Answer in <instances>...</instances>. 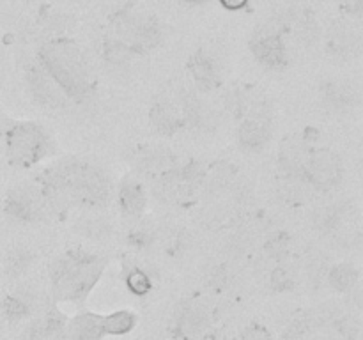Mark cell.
<instances>
[{
  "instance_id": "1",
  "label": "cell",
  "mask_w": 363,
  "mask_h": 340,
  "mask_svg": "<svg viewBox=\"0 0 363 340\" xmlns=\"http://www.w3.org/2000/svg\"><path fill=\"white\" fill-rule=\"evenodd\" d=\"M43 188L46 198L53 202L77 200L82 204L101 205L110 197V184L105 174L80 162H67L50 170Z\"/></svg>"
},
{
  "instance_id": "2",
  "label": "cell",
  "mask_w": 363,
  "mask_h": 340,
  "mask_svg": "<svg viewBox=\"0 0 363 340\" xmlns=\"http://www.w3.org/2000/svg\"><path fill=\"white\" fill-rule=\"evenodd\" d=\"M39 60L46 73L60 87L67 98L74 101L89 98L94 89L91 67L82 50L73 41H52L39 53Z\"/></svg>"
},
{
  "instance_id": "3",
  "label": "cell",
  "mask_w": 363,
  "mask_h": 340,
  "mask_svg": "<svg viewBox=\"0 0 363 340\" xmlns=\"http://www.w3.org/2000/svg\"><path fill=\"white\" fill-rule=\"evenodd\" d=\"M103 271V261L85 251H69L57 259L50 271L53 296L57 300H84Z\"/></svg>"
},
{
  "instance_id": "4",
  "label": "cell",
  "mask_w": 363,
  "mask_h": 340,
  "mask_svg": "<svg viewBox=\"0 0 363 340\" xmlns=\"http://www.w3.org/2000/svg\"><path fill=\"white\" fill-rule=\"evenodd\" d=\"M48 152L50 138L38 124L20 123L7 130L6 154L11 165L27 169L41 162Z\"/></svg>"
},
{
  "instance_id": "5",
  "label": "cell",
  "mask_w": 363,
  "mask_h": 340,
  "mask_svg": "<svg viewBox=\"0 0 363 340\" xmlns=\"http://www.w3.org/2000/svg\"><path fill=\"white\" fill-rule=\"evenodd\" d=\"M342 176V163L335 152H332L330 149H314V151L311 149L303 172H301V177L308 184H312L318 190L328 191L339 186Z\"/></svg>"
},
{
  "instance_id": "6",
  "label": "cell",
  "mask_w": 363,
  "mask_h": 340,
  "mask_svg": "<svg viewBox=\"0 0 363 340\" xmlns=\"http://www.w3.org/2000/svg\"><path fill=\"white\" fill-rule=\"evenodd\" d=\"M4 212L18 222H35L41 216V202L30 188L16 186L4 200Z\"/></svg>"
},
{
  "instance_id": "7",
  "label": "cell",
  "mask_w": 363,
  "mask_h": 340,
  "mask_svg": "<svg viewBox=\"0 0 363 340\" xmlns=\"http://www.w3.org/2000/svg\"><path fill=\"white\" fill-rule=\"evenodd\" d=\"M252 52L262 66L280 69L287 64V50L277 32H264L252 41Z\"/></svg>"
},
{
  "instance_id": "8",
  "label": "cell",
  "mask_w": 363,
  "mask_h": 340,
  "mask_svg": "<svg viewBox=\"0 0 363 340\" xmlns=\"http://www.w3.org/2000/svg\"><path fill=\"white\" fill-rule=\"evenodd\" d=\"M238 137H240V144L245 151L257 152L264 149L272 138V126H269L268 117L264 113L248 115L241 123Z\"/></svg>"
},
{
  "instance_id": "9",
  "label": "cell",
  "mask_w": 363,
  "mask_h": 340,
  "mask_svg": "<svg viewBox=\"0 0 363 340\" xmlns=\"http://www.w3.org/2000/svg\"><path fill=\"white\" fill-rule=\"evenodd\" d=\"M28 85H30L35 101L48 106V108H59L66 103V94L60 91L59 85L50 78V74L45 69L34 67V69L28 71Z\"/></svg>"
},
{
  "instance_id": "10",
  "label": "cell",
  "mask_w": 363,
  "mask_h": 340,
  "mask_svg": "<svg viewBox=\"0 0 363 340\" xmlns=\"http://www.w3.org/2000/svg\"><path fill=\"white\" fill-rule=\"evenodd\" d=\"M209 314L208 308L201 303H188L177 314L176 328L177 335L184 340L197 339L206 328H208Z\"/></svg>"
},
{
  "instance_id": "11",
  "label": "cell",
  "mask_w": 363,
  "mask_h": 340,
  "mask_svg": "<svg viewBox=\"0 0 363 340\" xmlns=\"http://www.w3.org/2000/svg\"><path fill=\"white\" fill-rule=\"evenodd\" d=\"M188 69H190L191 78L195 85L202 91H213L220 85V71L213 57L204 50H199L197 53L188 60Z\"/></svg>"
},
{
  "instance_id": "12",
  "label": "cell",
  "mask_w": 363,
  "mask_h": 340,
  "mask_svg": "<svg viewBox=\"0 0 363 340\" xmlns=\"http://www.w3.org/2000/svg\"><path fill=\"white\" fill-rule=\"evenodd\" d=\"M151 124L162 135H172L184 124V117L181 108H177L169 99H160L151 108Z\"/></svg>"
},
{
  "instance_id": "13",
  "label": "cell",
  "mask_w": 363,
  "mask_h": 340,
  "mask_svg": "<svg viewBox=\"0 0 363 340\" xmlns=\"http://www.w3.org/2000/svg\"><path fill=\"white\" fill-rule=\"evenodd\" d=\"M67 340H101L105 336L103 315L80 314L67 324Z\"/></svg>"
},
{
  "instance_id": "14",
  "label": "cell",
  "mask_w": 363,
  "mask_h": 340,
  "mask_svg": "<svg viewBox=\"0 0 363 340\" xmlns=\"http://www.w3.org/2000/svg\"><path fill=\"white\" fill-rule=\"evenodd\" d=\"M308 152H311V149L307 147L305 140L289 138V140L284 142L282 149H280V163L289 174L301 176L305 163H307Z\"/></svg>"
},
{
  "instance_id": "15",
  "label": "cell",
  "mask_w": 363,
  "mask_h": 340,
  "mask_svg": "<svg viewBox=\"0 0 363 340\" xmlns=\"http://www.w3.org/2000/svg\"><path fill=\"white\" fill-rule=\"evenodd\" d=\"M66 339V326L60 314H48L39 319L28 329V340H64Z\"/></svg>"
},
{
  "instance_id": "16",
  "label": "cell",
  "mask_w": 363,
  "mask_h": 340,
  "mask_svg": "<svg viewBox=\"0 0 363 340\" xmlns=\"http://www.w3.org/2000/svg\"><path fill=\"white\" fill-rule=\"evenodd\" d=\"M121 208L126 215L140 216L145 209V193L137 181L126 179L119 191Z\"/></svg>"
},
{
  "instance_id": "17",
  "label": "cell",
  "mask_w": 363,
  "mask_h": 340,
  "mask_svg": "<svg viewBox=\"0 0 363 340\" xmlns=\"http://www.w3.org/2000/svg\"><path fill=\"white\" fill-rule=\"evenodd\" d=\"M137 324V317L130 310H117L103 317L105 335H126Z\"/></svg>"
},
{
  "instance_id": "18",
  "label": "cell",
  "mask_w": 363,
  "mask_h": 340,
  "mask_svg": "<svg viewBox=\"0 0 363 340\" xmlns=\"http://www.w3.org/2000/svg\"><path fill=\"white\" fill-rule=\"evenodd\" d=\"M174 158L163 149H149L145 154L140 156V166L149 174H160L165 176L172 170Z\"/></svg>"
},
{
  "instance_id": "19",
  "label": "cell",
  "mask_w": 363,
  "mask_h": 340,
  "mask_svg": "<svg viewBox=\"0 0 363 340\" xmlns=\"http://www.w3.org/2000/svg\"><path fill=\"white\" fill-rule=\"evenodd\" d=\"M358 269L351 264H339L330 271L328 282L339 293H351L358 283Z\"/></svg>"
},
{
  "instance_id": "20",
  "label": "cell",
  "mask_w": 363,
  "mask_h": 340,
  "mask_svg": "<svg viewBox=\"0 0 363 340\" xmlns=\"http://www.w3.org/2000/svg\"><path fill=\"white\" fill-rule=\"evenodd\" d=\"M30 262H32L30 251H27L25 248H13V250H9L6 254L2 266L7 276H11V278H18V276L23 275V273L27 271Z\"/></svg>"
},
{
  "instance_id": "21",
  "label": "cell",
  "mask_w": 363,
  "mask_h": 340,
  "mask_svg": "<svg viewBox=\"0 0 363 340\" xmlns=\"http://www.w3.org/2000/svg\"><path fill=\"white\" fill-rule=\"evenodd\" d=\"M325 96L326 101L335 108H346L357 101V94L346 84H328V87L325 89Z\"/></svg>"
},
{
  "instance_id": "22",
  "label": "cell",
  "mask_w": 363,
  "mask_h": 340,
  "mask_svg": "<svg viewBox=\"0 0 363 340\" xmlns=\"http://www.w3.org/2000/svg\"><path fill=\"white\" fill-rule=\"evenodd\" d=\"M2 314L7 321H21V319L27 317L30 314V303H28L27 298L23 296H7L2 301Z\"/></svg>"
},
{
  "instance_id": "23",
  "label": "cell",
  "mask_w": 363,
  "mask_h": 340,
  "mask_svg": "<svg viewBox=\"0 0 363 340\" xmlns=\"http://www.w3.org/2000/svg\"><path fill=\"white\" fill-rule=\"evenodd\" d=\"M126 285L128 289L133 294H137V296H145V294L151 290V280H149L147 273H144L142 269H133V271L128 275Z\"/></svg>"
},
{
  "instance_id": "24",
  "label": "cell",
  "mask_w": 363,
  "mask_h": 340,
  "mask_svg": "<svg viewBox=\"0 0 363 340\" xmlns=\"http://www.w3.org/2000/svg\"><path fill=\"white\" fill-rule=\"evenodd\" d=\"M272 283H273V289L275 290H286L293 287V278L289 276V273L286 269H275L272 275Z\"/></svg>"
},
{
  "instance_id": "25",
  "label": "cell",
  "mask_w": 363,
  "mask_h": 340,
  "mask_svg": "<svg viewBox=\"0 0 363 340\" xmlns=\"http://www.w3.org/2000/svg\"><path fill=\"white\" fill-rule=\"evenodd\" d=\"M240 340H273V336L269 335V332L264 326L254 324L250 326V328L245 329V333L241 335Z\"/></svg>"
},
{
  "instance_id": "26",
  "label": "cell",
  "mask_w": 363,
  "mask_h": 340,
  "mask_svg": "<svg viewBox=\"0 0 363 340\" xmlns=\"http://www.w3.org/2000/svg\"><path fill=\"white\" fill-rule=\"evenodd\" d=\"M220 2H222V6H225L227 9L238 11V9H243V7L248 4V0H220Z\"/></svg>"
}]
</instances>
